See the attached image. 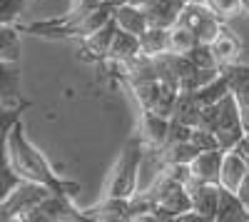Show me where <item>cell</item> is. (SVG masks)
<instances>
[{
	"instance_id": "f546056e",
	"label": "cell",
	"mask_w": 249,
	"mask_h": 222,
	"mask_svg": "<svg viewBox=\"0 0 249 222\" xmlns=\"http://www.w3.org/2000/svg\"><path fill=\"white\" fill-rule=\"evenodd\" d=\"M33 0H0V25H15L23 8Z\"/></svg>"
},
{
	"instance_id": "30bf717a",
	"label": "cell",
	"mask_w": 249,
	"mask_h": 222,
	"mask_svg": "<svg viewBox=\"0 0 249 222\" xmlns=\"http://www.w3.org/2000/svg\"><path fill=\"white\" fill-rule=\"evenodd\" d=\"M222 155H224L222 148L197 152L192 157V163H190V177L195 180V183H217L219 165H222Z\"/></svg>"
},
{
	"instance_id": "5bb4252c",
	"label": "cell",
	"mask_w": 249,
	"mask_h": 222,
	"mask_svg": "<svg viewBox=\"0 0 249 222\" xmlns=\"http://www.w3.org/2000/svg\"><path fill=\"white\" fill-rule=\"evenodd\" d=\"M140 55H142L140 37L115 28V35H112V43H110V50H107L105 60H112V63L122 65V63H132V60H137Z\"/></svg>"
},
{
	"instance_id": "44dd1931",
	"label": "cell",
	"mask_w": 249,
	"mask_h": 222,
	"mask_svg": "<svg viewBox=\"0 0 249 222\" xmlns=\"http://www.w3.org/2000/svg\"><path fill=\"white\" fill-rule=\"evenodd\" d=\"M23 53V40L15 25H0V63H18Z\"/></svg>"
},
{
	"instance_id": "8992f818",
	"label": "cell",
	"mask_w": 249,
	"mask_h": 222,
	"mask_svg": "<svg viewBox=\"0 0 249 222\" xmlns=\"http://www.w3.org/2000/svg\"><path fill=\"white\" fill-rule=\"evenodd\" d=\"M184 187L190 192L192 212H197L204 222H214L217 203H219V185L217 183H195V180H190Z\"/></svg>"
},
{
	"instance_id": "4316f807",
	"label": "cell",
	"mask_w": 249,
	"mask_h": 222,
	"mask_svg": "<svg viewBox=\"0 0 249 222\" xmlns=\"http://www.w3.org/2000/svg\"><path fill=\"white\" fill-rule=\"evenodd\" d=\"M20 185V177L15 175V170L8 165V157L0 155V203Z\"/></svg>"
},
{
	"instance_id": "d6986e66",
	"label": "cell",
	"mask_w": 249,
	"mask_h": 222,
	"mask_svg": "<svg viewBox=\"0 0 249 222\" xmlns=\"http://www.w3.org/2000/svg\"><path fill=\"white\" fill-rule=\"evenodd\" d=\"M199 110H202V103L197 100V95L195 92H187V90H179L177 97H175L170 120H179V123L195 128L199 123Z\"/></svg>"
},
{
	"instance_id": "1f68e13d",
	"label": "cell",
	"mask_w": 249,
	"mask_h": 222,
	"mask_svg": "<svg viewBox=\"0 0 249 222\" xmlns=\"http://www.w3.org/2000/svg\"><path fill=\"white\" fill-rule=\"evenodd\" d=\"M190 135H192V125H184L179 120H170V130H167L164 143H187Z\"/></svg>"
},
{
	"instance_id": "3957f363",
	"label": "cell",
	"mask_w": 249,
	"mask_h": 222,
	"mask_svg": "<svg viewBox=\"0 0 249 222\" xmlns=\"http://www.w3.org/2000/svg\"><path fill=\"white\" fill-rule=\"evenodd\" d=\"M177 23L187 25V28L195 33L197 43H207V45H210L212 40L217 37V33L224 25L222 20L202 3V0H187L182 13H179V18H177Z\"/></svg>"
},
{
	"instance_id": "8d00e7d4",
	"label": "cell",
	"mask_w": 249,
	"mask_h": 222,
	"mask_svg": "<svg viewBox=\"0 0 249 222\" xmlns=\"http://www.w3.org/2000/svg\"><path fill=\"white\" fill-rule=\"evenodd\" d=\"M242 8H244V13L249 15V0H242Z\"/></svg>"
},
{
	"instance_id": "277c9868",
	"label": "cell",
	"mask_w": 249,
	"mask_h": 222,
	"mask_svg": "<svg viewBox=\"0 0 249 222\" xmlns=\"http://www.w3.org/2000/svg\"><path fill=\"white\" fill-rule=\"evenodd\" d=\"M53 190L45 185H37V183H28V180H20V185L0 203V222H10L23 217L28 210H33L40 200L45 195H50Z\"/></svg>"
},
{
	"instance_id": "7a4b0ae2",
	"label": "cell",
	"mask_w": 249,
	"mask_h": 222,
	"mask_svg": "<svg viewBox=\"0 0 249 222\" xmlns=\"http://www.w3.org/2000/svg\"><path fill=\"white\" fill-rule=\"evenodd\" d=\"M144 160V145L140 137H130L124 143L117 163L112 167L110 183H107V192L112 197H132L137 192V177H140V167Z\"/></svg>"
},
{
	"instance_id": "4fadbf2b",
	"label": "cell",
	"mask_w": 249,
	"mask_h": 222,
	"mask_svg": "<svg viewBox=\"0 0 249 222\" xmlns=\"http://www.w3.org/2000/svg\"><path fill=\"white\" fill-rule=\"evenodd\" d=\"M112 23L117 30L130 33V35H142L147 30V18H144V10L130 3H117L112 10Z\"/></svg>"
},
{
	"instance_id": "484cf974",
	"label": "cell",
	"mask_w": 249,
	"mask_h": 222,
	"mask_svg": "<svg viewBox=\"0 0 249 222\" xmlns=\"http://www.w3.org/2000/svg\"><path fill=\"white\" fill-rule=\"evenodd\" d=\"M202 3L214 13L222 23H227V20H234L237 15L244 13L242 0H202Z\"/></svg>"
},
{
	"instance_id": "f35d334b",
	"label": "cell",
	"mask_w": 249,
	"mask_h": 222,
	"mask_svg": "<svg viewBox=\"0 0 249 222\" xmlns=\"http://www.w3.org/2000/svg\"><path fill=\"white\" fill-rule=\"evenodd\" d=\"M244 137H247V140H249V132H247V135H244Z\"/></svg>"
},
{
	"instance_id": "e0dca14e",
	"label": "cell",
	"mask_w": 249,
	"mask_h": 222,
	"mask_svg": "<svg viewBox=\"0 0 249 222\" xmlns=\"http://www.w3.org/2000/svg\"><path fill=\"white\" fill-rule=\"evenodd\" d=\"M222 73L227 77V85H230V92L237 100V105L249 108V65L232 63V65L222 68Z\"/></svg>"
},
{
	"instance_id": "603a6c76",
	"label": "cell",
	"mask_w": 249,
	"mask_h": 222,
	"mask_svg": "<svg viewBox=\"0 0 249 222\" xmlns=\"http://www.w3.org/2000/svg\"><path fill=\"white\" fill-rule=\"evenodd\" d=\"M157 152L162 157V163H182V165H190L192 157L197 155V150L190 140L187 143H164Z\"/></svg>"
},
{
	"instance_id": "7402d4cb",
	"label": "cell",
	"mask_w": 249,
	"mask_h": 222,
	"mask_svg": "<svg viewBox=\"0 0 249 222\" xmlns=\"http://www.w3.org/2000/svg\"><path fill=\"white\" fill-rule=\"evenodd\" d=\"M197 100L202 105H212V103H219L224 95H230V85H227V77L224 73L219 70V75H214L207 85H202L199 90H195Z\"/></svg>"
},
{
	"instance_id": "d6a6232c",
	"label": "cell",
	"mask_w": 249,
	"mask_h": 222,
	"mask_svg": "<svg viewBox=\"0 0 249 222\" xmlns=\"http://www.w3.org/2000/svg\"><path fill=\"white\" fill-rule=\"evenodd\" d=\"M234 192H237V197L242 200V203L249 207V172L242 177V183L237 185V190H234Z\"/></svg>"
},
{
	"instance_id": "d4e9b609",
	"label": "cell",
	"mask_w": 249,
	"mask_h": 222,
	"mask_svg": "<svg viewBox=\"0 0 249 222\" xmlns=\"http://www.w3.org/2000/svg\"><path fill=\"white\" fill-rule=\"evenodd\" d=\"M28 108V103L23 105H0V155H5V137L10 132V128L20 120V112Z\"/></svg>"
},
{
	"instance_id": "ba28073f",
	"label": "cell",
	"mask_w": 249,
	"mask_h": 222,
	"mask_svg": "<svg viewBox=\"0 0 249 222\" xmlns=\"http://www.w3.org/2000/svg\"><path fill=\"white\" fill-rule=\"evenodd\" d=\"M85 215L90 220H105V222L132 220V197H112V195H105Z\"/></svg>"
},
{
	"instance_id": "836d02e7",
	"label": "cell",
	"mask_w": 249,
	"mask_h": 222,
	"mask_svg": "<svg viewBox=\"0 0 249 222\" xmlns=\"http://www.w3.org/2000/svg\"><path fill=\"white\" fill-rule=\"evenodd\" d=\"M237 150H239V155L244 157V163H247V167H249V140H247V137H242L239 143H237Z\"/></svg>"
},
{
	"instance_id": "2e32d148",
	"label": "cell",
	"mask_w": 249,
	"mask_h": 222,
	"mask_svg": "<svg viewBox=\"0 0 249 222\" xmlns=\"http://www.w3.org/2000/svg\"><path fill=\"white\" fill-rule=\"evenodd\" d=\"M18 63H0V105H23Z\"/></svg>"
},
{
	"instance_id": "7c38bea8",
	"label": "cell",
	"mask_w": 249,
	"mask_h": 222,
	"mask_svg": "<svg viewBox=\"0 0 249 222\" xmlns=\"http://www.w3.org/2000/svg\"><path fill=\"white\" fill-rule=\"evenodd\" d=\"M210 48H212V55H214L217 68H227V65H232V63H239L242 43H239V37H237L232 30H227L224 25H222V30L217 33V37L210 43Z\"/></svg>"
},
{
	"instance_id": "ac0fdd59",
	"label": "cell",
	"mask_w": 249,
	"mask_h": 222,
	"mask_svg": "<svg viewBox=\"0 0 249 222\" xmlns=\"http://www.w3.org/2000/svg\"><path fill=\"white\" fill-rule=\"evenodd\" d=\"M112 35H115V23L110 20L107 25L97 28L95 33L80 37L82 40V53L92 60H105L107 57V50H110V43H112Z\"/></svg>"
},
{
	"instance_id": "9c48e42d",
	"label": "cell",
	"mask_w": 249,
	"mask_h": 222,
	"mask_svg": "<svg viewBox=\"0 0 249 222\" xmlns=\"http://www.w3.org/2000/svg\"><path fill=\"white\" fill-rule=\"evenodd\" d=\"M184 3L187 0H147V3L142 5L144 18H147V25H155V28L175 25Z\"/></svg>"
},
{
	"instance_id": "f1b7e54d",
	"label": "cell",
	"mask_w": 249,
	"mask_h": 222,
	"mask_svg": "<svg viewBox=\"0 0 249 222\" xmlns=\"http://www.w3.org/2000/svg\"><path fill=\"white\" fill-rule=\"evenodd\" d=\"M190 143L195 145V150H197V152H202V150H214V148H219V140H217V135H214L212 130H207V128H199V125H195V128H192Z\"/></svg>"
},
{
	"instance_id": "9a60e30c",
	"label": "cell",
	"mask_w": 249,
	"mask_h": 222,
	"mask_svg": "<svg viewBox=\"0 0 249 222\" xmlns=\"http://www.w3.org/2000/svg\"><path fill=\"white\" fill-rule=\"evenodd\" d=\"M214 222H249V207L237 197V192L219 187V203Z\"/></svg>"
},
{
	"instance_id": "d590c367",
	"label": "cell",
	"mask_w": 249,
	"mask_h": 222,
	"mask_svg": "<svg viewBox=\"0 0 249 222\" xmlns=\"http://www.w3.org/2000/svg\"><path fill=\"white\" fill-rule=\"evenodd\" d=\"M122 3H130V5H137V8H142L147 0H122Z\"/></svg>"
},
{
	"instance_id": "cb8c5ba5",
	"label": "cell",
	"mask_w": 249,
	"mask_h": 222,
	"mask_svg": "<svg viewBox=\"0 0 249 222\" xmlns=\"http://www.w3.org/2000/svg\"><path fill=\"white\" fill-rule=\"evenodd\" d=\"M167 30H170V53L184 55V53H190V50L195 48L197 37H195V33L187 28V25L175 23V25H170Z\"/></svg>"
},
{
	"instance_id": "8fae6325",
	"label": "cell",
	"mask_w": 249,
	"mask_h": 222,
	"mask_svg": "<svg viewBox=\"0 0 249 222\" xmlns=\"http://www.w3.org/2000/svg\"><path fill=\"white\" fill-rule=\"evenodd\" d=\"M249 172L247 163H244V157L239 155L237 148L232 150H224L222 155V165H219V177H217V185L224 187V190H237V185L242 183V177Z\"/></svg>"
},
{
	"instance_id": "83f0119b",
	"label": "cell",
	"mask_w": 249,
	"mask_h": 222,
	"mask_svg": "<svg viewBox=\"0 0 249 222\" xmlns=\"http://www.w3.org/2000/svg\"><path fill=\"white\" fill-rule=\"evenodd\" d=\"M184 57L190 60L195 68H217L214 63V55H212V48L207 43H195V48L190 53H184Z\"/></svg>"
},
{
	"instance_id": "5b68a950",
	"label": "cell",
	"mask_w": 249,
	"mask_h": 222,
	"mask_svg": "<svg viewBox=\"0 0 249 222\" xmlns=\"http://www.w3.org/2000/svg\"><path fill=\"white\" fill-rule=\"evenodd\" d=\"M212 132L219 140V148L222 150H232L237 148V143L244 137V128H242V115H239V105L237 100L230 95H224L219 100V108H217V120H214V128Z\"/></svg>"
},
{
	"instance_id": "ffe728a7",
	"label": "cell",
	"mask_w": 249,
	"mask_h": 222,
	"mask_svg": "<svg viewBox=\"0 0 249 222\" xmlns=\"http://www.w3.org/2000/svg\"><path fill=\"white\" fill-rule=\"evenodd\" d=\"M140 50L144 57H157L162 53H167L170 50V30L147 25V30L140 35Z\"/></svg>"
},
{
	"instance_id": "e575fe53",
	"label": "cell",
	"mask_w": 249,
	"mask_h": 222,
	"mask_svg": "<svg viewBox=\"0 0 249 222\" xmlns=\"http://www.w3.org/2000/svg\"><path fill=\"white\" fill-rule=\"evenodd\" d=\"M239 115H242V128H244V135L249 132V108H239Z\"/></svg>"
},
{
	"instance_id": "4dcf8cb0",
	"label": "cell",
	"mask_w": 249,
	"mask_h": 222,
	"mask_svg": "<svg viewBox=\"0 0 249 222\" xmlns=\"http://www.w3.org/2000/svg\"><path fill=\"white\" fill-rule=\"evenodd\" d=\"M102 3H105V0H70V8H68L65 15H62V20H75L80 15H85V13L100 8Z\"/></svg>"
},
{
	"instance_id": "52a82bcc",
	"label": "cell",
	"mask_w": 249,
	"mask_h": 222,
	"mask_svg": "<svg viewBox=\"0 0 249 222\" xmlns=\"http://www.w3.org/2000/svg\"><path fill=\"white\" fill-rule=\"evenodd\" d=\"M167 130H170V117H164L155 110H142V117H140V140L144 150L152 148L155 152L164 145L167 140Z\"/></svg>"
},
{
	"instance_id": "6da1fadb",
	"label": "cell",
	"mask_w": 249,
	"mask_h": 222,
	"mask_svg": "<svg viewBox=\"0 0 249 222\" xmlns=\"http://www.w3.org/2000/svg\"><path fill=\"white\" fill-rule=\"evenodd\" d=\"M5 157H8V165L15 170V175L20 180H28V183H37V185H45L50 187L53 192H60V195H68V197H75L80 192V185L77 183H70V180H62L53 172V167L48 165V160L43 157L30 140L25 135V128L23 123H18L10 128L8 137H5Z\"/></svg>"
},
{
	"instance_id": "74e56055",
	"label": "cell",
	"mask_w": 249,
	"mask_h": 222,
	"mask_svg": "<svg viewBox=\"0 0 249 222\" xmlns=\"http://www.w3.org/2000/svg\"><path fill=\"white\" fill-rule=\"evenodd\" d=\"M110 3H122V0H110Z\"/></svg>"
}]
</instances>
